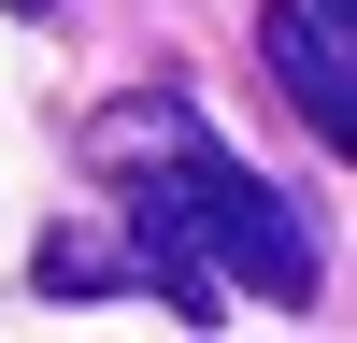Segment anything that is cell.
I'll list each match as a JSON object with an SVG mask.
<instances>
[{
    "instance_id": "6da1fadb",
    "label": "cell",
    "mask_w": 357,
    "mask_h": 343,
    "mask_svg": "<svg viewBox=\"0 0 357 343\" xmlns=\"http://www.w3.org/2000/svg\"><path fill=\"white\" fill-rule=\"evenodd\" d=\"M100 172H114V200H129L143 286H158L186 329H215L229 286H257V300H314V229L286 215V200L257 186L200 114L114 100V114H100Z\"/></svg>"
},
{
    "instance_id": "7a4b0ae2",
    "label": "cell",
    "mask_w": 357,
    "mask_h": 343,
    "mask_svg": "<svg viewBox=\"0 0 357 343\" xmlns=\"http://www.w3.org/2000/svg\"><path fill=\"white\" fill-rule=\"evenodd\" d=\"M257 57H272V86L301 100L314 143H357V72H343V0H272L257 15Z\"/></svg>"
},
{
    "instance_id": "3957f363",
    "label": "cell",
    "mask_w": 357,
    "mask_h": 343,
    "mask_svg": "<svg viewBox=\"0 0 357 343\" xmlns=\"http://www.w3.org/2000/svg\"><path fill=\"white\" fill-rule=\"evenodd\" d=\"M15 15H57V0H15Z\"/></svg>"
}]
</instances>
